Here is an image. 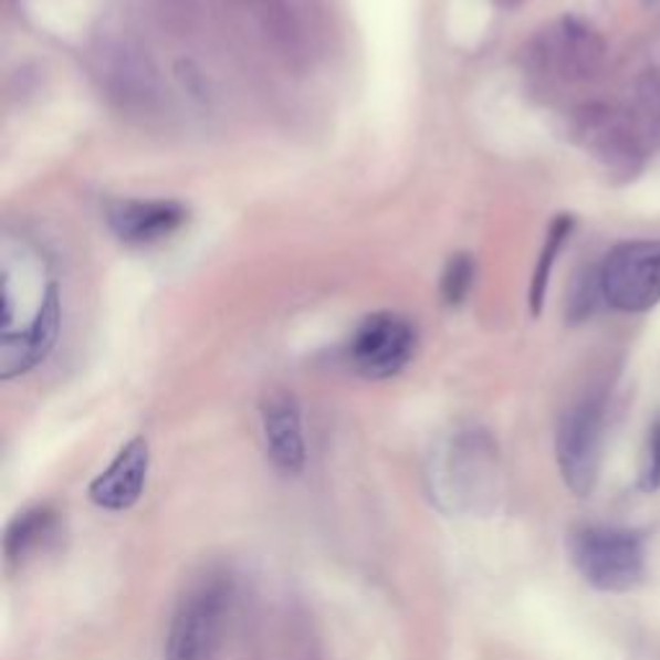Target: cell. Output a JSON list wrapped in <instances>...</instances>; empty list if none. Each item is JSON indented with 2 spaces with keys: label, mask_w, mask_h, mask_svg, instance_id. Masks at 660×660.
Instances as JSON below:
<instances>
[{
  "label": "cell",
  "mask_w": 660,
  "mask_h": 660,
  "mask_svg": "<svg viewBox=\"0 0 660 660\" xmlns=\"http://www.w3.org/2000/svg\"><path fill=\"white\" fill-rule=\"evenodd\" d=\"M93 73L101 91L122 112L147 116L163 106V83L147 46L129 31H106L93 44Z\"/></svg>",
  "instance_id": "cell-1"
},
{
  "label": "cell",
  "mask_w": 660,
  "mask_h": 660,
  "mask_svg": "<svg viewBox=\"0 0 660 660\" xmlns=\"http://www.w3.org/2000/svg\"><path fill=\"white\" fill-rule=\"evenodd\" d=\"M570 561L588 586L627 594L646 578V539L625 526L584 524L568 539Z\"/></svg>",
  "instance_id": "cell-2"
},
{
  "label": "cell",
  "mask_w": 660,
  "mask_h": 660,
  "mask_svg": "<svg viewBox=\"0 0 660 660\" xmlns=\"http://www.w3.org/2000/svg\"><path fill=\"white\" fill-rule=\"evenodd\" d=\"M228 604V580L207 578L193 586L170 619L163 660H212Z\"/></svg>",
  "instance_id": "cell-3"
},
{
  "label": "cell",
  "mask_w": 660,
  "mask_h": 660,
  "mask_svg": "<svg viewBox=\"0 0 660 660\" xmlns=\"http://www.w3.org/2000/svg\"><path fill=\"white\" fill-rule=\"evenodd\" d=\"M601 437H604V400L584 398L570 410H565L557 426L555 454L557 468L568 485V491L578 499L594 493L599 480L601 462Z\"/></svg>",
  "instance_id": "cell-4"
},
{
  "label": "cell",
  "mask_w": 660,
  "mask_h": 660,
  "mask_svg": "<svg viewBox=\"0 0 660 660\" xmlns=\"http://www.w3.org/2000/svg\"><path fill=\"white\" fill-rule=\"evenodd\" d=\"M599 290L622 313H648L660 302V240L617 245L599 271Z\"/></svg>",
  "instance_id": "cell-5"
},
{
  "label": "cell",
  "mask_w": 660,
  "mask_h": 660,
  "mask_svg": "<svg viewBox=\"0 0 660 660\" xmlns=\"http://www.w3.org/2000/svg\"><path fill=\"white\" fill-rule=\"evenodd\" d=\"M416 352V331L402 315L375 313L356 328L352 338V364L367 379H390Z\"/></svg>",
  "instance_id": "cell-6"
},
{
  "label": "cell",
  "mask_w": 660,
  "mask_h": 660,
  "mask_svg": "<svg viewBox=\"0 0 660 660\" xmlns=\"http://www.w3.org/2000/svg\"><path fill=\"white\" fill-rule=\"evenodd\" d=\"M537 57L563 81H586L601 67L604 42L584 21L563 19L539 39Z\"/></svg>",
  "instance_id": "cell-7"
},
{
  "label": "cell",
  "mask_w": 660,
  "mask_h": 660,
  "mask_svg": "<svg viewBox=\"0 0 660 660\" xmlns=\"http://www.w3.org/2000/svg\"><path fill=\"white\" fill-rule=\"evenodd\" d=\"M261 426L274 468L284 475H300L307 464V444L297 398L286 390H271L261 400Z\"/></svg>",
  "instance_id": "cell-8"
},
{
  "label": "cell",
  "mask_w": 660,
  "mask_h": 660,
  "mask_svg": "<svg viewBox=\"0 0 660 660\" xmlns=\"http://www.w3.org/2000/svg\"><path fill=\"white\" fill-rule=\"evenodd\" d=\"M60 292L57 286H46L42 305L36 310V317L31 321L27 331L3 333V344H0V377L13 379L23 371L34 369L46 354L52 352L54 341L60 333Z\"/></svg>",
  "instance_id": "cell-9"
},
{
  "label": "cell",
  "mask_w": 660,
  "mask_h": 660,
  "mask_svg": "<svg viewBox=\"0 0 660 660\" xmlns=\"http://www.w3.org/2000/svg\"><path fill=\"white\" fill-rule=\"evenodd\" d=\"M189 212L178 201L166 199H122L106 207V222L114 235L132 245L158 243L174 235Z\"/></svg>",
  "instance_id": "cell-10"
},
{
  "label": "cell",
  "mask_w": 660,
  "mask_h": 660,
  "mask_svg": "<svg viewBox=\"0 0 660 660\" xmlns=\"http://www.w3.org/2000/svg\"><path fill=\"white\" fill-rule=\"evenodd\" d=\"M147 470H150V447L143 437H135L88 485L91 503L104 511L132 509L145 491Z\"/></svg>",
  "instance_id": "cell-11"
},
{
  "label": "cell",
  "mask_w": 660,
  "mask_h": 660,
  "mask_svg": "<svg viewBox=\"0 0 660 660\" xmlns=\"http://www.w3.org/2000/svg\"><path fill=\"white\" fill-rule=\"evenodd\" d=\"M578 137L596 158L607 163L609 168H630L638 158V139L630 135V129L617 119L609 108L588 106L578 114Z\"/></svg>",
  "instance_id": "cell-12"
},
{
  "label": "cell",
  "mask_w": 660,
  "mask_h": 660,
  "mask_svg": "<svg viewBox=\"0 0 660 660\" xmlns=\"http://www.w3.org/2000/svg\"><path fill=\"white\" fill-rule=\"evenodd\" d=\"M57 532V514L50 506H34L21 511L3 534V557L8 568L23 565L31 555L39 553Z\"/></svg>",
  "instance_id": "cell-13"
},
{
  "label": "cell",
  "mask_w": 660,
  "mask_h": 660,
  "mask_svg": "<svg viewBox=\"0 0 660 660\" xmlns=\"http://www.w3.org/2000/svg\"><path fill=\"white\" fill-rule=\"evenodd\" d=\"M573 228V220L568 214L557 217L553 222V228H549V235H547V243L542 248V255L537 261V269H534V279H532V292H530V300H532V313L537 315L542 310V302H545V292H547V282H549V274H553V266H555V259L557 253H561V248L565 243V238H568V232Z\"/></svg>",
  "instance_id": "cell-14"
},
{
  "label": "cell",
  "mask_w": 660,
  "mask_h": 660,
  "mask_svg": "<svg viewBox=\"0 0 660 660\" xmlns=\"http://www.w3.org/2000/svg\"><path fill=\"white\" fill-rule=\"evenodd\" d=\"M472 282H475V263H472L470 255L457 253L449 259L444 274H441V297L449 305H460L470 294Z\"/></svg>",
  "instance_id": "cell-15"
},
{
  "label": "cell",
  "mask_w": 660,
  "mask_h": 660,
  "mask_svg": "<svg viewBox=\"0 0 660 660\" xmlns=\"http://www.w3.org/2000/svg\"><path fill=\"white\" fill-rule=\"evenodd\" d=\"M640 491L642 493L660 491V421L653 426V431H650L646 454H642Z\"/></svg>",
  "instance_id": "cell-16"
},
{
  "label": "cell",
  "mask_w": 660,
  "mask_h": 660,
  "mask_svg": "<svg viewBox=\"0 0 660 660\" xmlns=\"http://www.w3.org/2000/svg\"><path fill=\"white\" fill-rule=\"evenodd\" d=\"M153 3L163 13V19H168L170 27L176 29L189 27L193 19V11H197V3H193V0H153Z\"/></svg>",
  "instance_id": "cell-17"
}]
</instances>
